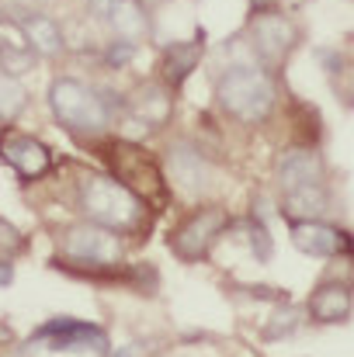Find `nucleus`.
<instances>
[{"instance_id":"obj_3","label":"nucleus","mask_w":354,"mask_h":357,"mask_svg":"<svg viewBox=\"0 0 354 357\" xmlns=\"http://www.w3.org/2000/svg\"><path fill=\"white\" fill-rule=\"evenodd\" d=\"M108 94L112 91H94L77 77H56L49 84V108L63 128L77 135H98L112 121V108H115Z\"/></svg>"},{"instance_id":"obj_2","label":"nucleus","mask_w":354,"mask_h":357,"mask_svg":"<svg viewBox=\"0 0 354 357\" xmlns=\"http://www.w3.org/2000/svg\"><path fill=\"white\" fill-rule=\"evenodd\" d=\"M77 208L84 212L87 222H98L105 229L115 233H128L139 229L146 219V205L108 174H87L80 177L77 188Z\"/></svg>"},{"instance_id":"obj_5","label":"nucleus","mask_w":354,"mask_h":357,"mask_svg":"<svg viewBox=\"0 0 354 357\" xmlns=\"http://www.w3.org/2000/svg\"><path fill=\"white\" fill-rule=\"evenodd\" d=\"M59 246H63V257L77 267H87L91 274H105V271H115L121 264V236L115 229H105L98 222H73L63 229L59 236Z\"/></svg>"},{"instance_id":"obj_24","label":"nucleus","mask_w":354,"mask_h":357,"mask_svg":"<svg viewBox=\"0 0 354 357\" xmlns=\"http://www.w3.org/2000/svg\"><path fill=\"white\" fill-rule=\"evenodd\" d=\"M132 59H135V45H132V42L115 38V42L105 49V66H108V70H121V66H128Z\"/></svg>"},{"instance_id":"obj_27","label":"nucleus","mask_w":354,"mask_h":357,"mask_svg":"<svg viewBox=\"0 0 354 357\" xmlns=\"http://www.w3.org/2000/svg\"><path fill=\"white\" fill-rule=\"evenodd\" d=\"M348 284H351V291H354V274H351V281H348Z\"/></svg>"},{"instance_id":"obj_6","label":"nucleus","mask_w":354,"mask_h":357,"mask_svg":"<svg viewBox=\"0 0 354 357\" xmlns=\"http://www.w3.org/2000/svg\"><path fill=\"white\" fill-rule=\"evenodd\" d=\"M226 226H230V212H226L223 205H198V208H191V212L170 229L167 246H170V253H174L177 260L198 264V260H205V257L212 253V246L223 239Z\"/></svg>"},{"instance_id":"obj_9","label":"nucleus","mask_w":354,"mask_h":357,"mask_svg":"<svg viewBox=\"0 0 354 357\" xmlns=\"http://www.w3.org/2000/svg\"><path fill=\"white\" fill-rule=\"evenodd\" d=\"M0 160L24 181H42L49 170H52V149L35 139V135H24V132H7L0 135Z\"/></svg>"},{"instance_id":"obj_26","label":"nucleus","mask_w":354,"mask_h":357,"mask_svg":"<svg viewBox=\"0 0 354 357\" xmlns=\"http://www.w3.org/2000/svg\"><path fill=\"white\" fill-rule=\"evenodd\" d=\"M271 3H274V0H250V7H253V10H267Z\"/></svg>"},{"instance_id":"obj_22","label":"nucleus","mask_w":354,"mask_h":357,"mask_svg":"<svg viewBox=\"0 0 354 357\" xmlns=\"http://www.w3.org/2000/svg\"><path fill=\"white\" fill-rule=\"evenodd\" d=\"M24 233L14 226V222H7V219H0V264H10V257H17V253H24Z\"/></svg>"},{"instance_id":"obj_1","label":"nucleus","mask_w":354,"mask_h":357,"mask_svg":"<svg viewBox=\"0 0 354 357\" xmlns=\"http://www.w3.org/2000/svg\"><path fill=\"white\" fill-rule=\"evenodd\" d=\"M274 101H278L274 73L260 63H233L219 77V105L230 119L243 121V125L267 121Z\"/></svg>"},{"instance_id":"obj_23","label":"nucleus","mask_w":354,"mask_h":357,"mask_svg":"<svg viewBox=\"0 0 354 357\" xmlns=\"http://www.w3.org/2000/svg\"><path fill=\"white\" fill-rule=\"evenodd\" d=\"M250 253L260 260V264H267L271 260V253H274V243H271V233H267V226L264 222H250Z\"/></svg>"},{"instance_id":"obj_4","label":"nucleus","mask_w":354,"mask_h":357,"mask_svg":"<svg viewBox=\"0 0 354 357\" xmlns=\"http://www.w3.org/2000/svg\"><path fill=\"white\" fill-rule=\"evenodd\" d=\"M105 156H108V163L115 170L112 177H115L118 184H125L146 208L149 205L163 208V202H167L170 191H167V177L156 167V160L149 156V149H142L135 142H125V139H115V142H108Z\"/></svg>"},{"instance_id":"obj_21","label":"nucleus","mask_w":354,"mask_h":357,"mask_svg":"<svg viewBox=\"0 0 354 357\" xmlns=\"http://www.w3.org/2000/svg\"><path fill=\"white\" fill-rule=\"evenodd\" d=\"M299 323H302L299 309H295V305H285V309H278V312L271 316V323L260 330V340H267V344L285 340L288 333H295V330H299Z\"/></svg>"},{"instance_id":"obj_12","label":"nucleus","mask_w":354,"mask_h":357,"mask_svg":"<svg viewBox=\"0 0 354 357\" xmlns=\"http://www.w3.org/2000/svg\"><path fill=\"white\" fill-rule=\"evenodd\" d=\"M288 236H292V243H295V250H302L306 257H320V260H327V257L354 253V239L348 236L344 229L323 222V219L288 222Z\"/></svg>"},{"instance_id":"obj_10","label":"nucleus","mask_w":354,"mask_h":357,"mask_svg":"<svg viewBox=\"0 0 354 357\" xmlns=\"http://www.w3.org/2000/svg\"><path fill=\"white\" fill-rule=\"evenodd\" d=\"M121 112L132 121H139L142 132H160L167 121L174 119V91L163 80H142L125 98Z\"/></svg>"},{"instance_id":"obj_7","label":"nucleus","mask_w":354,"mask_h":357,"mask_svg":"<svg viewBox=\"0 0 354 357\" xmlns=\"http://www.w3.org/2000/svg\"><path fill=\"white\" fill-rule=\"evenodd\" d=\"M246 38H250V49H253L257 63L267 66V70H278L295 52L302 31H299V24L288 14L267 7V10H253V17L246 24Z\"/></svg>"},{"instance_id":"obj_25","label":"nucleus","mask_w":354,"mask_h":357,"mask_svg":"<svg viewBox=\"0 0 354 357\" xmlns=\"http://www.w3.org/2000/svg\"><path fill=\"white\" fill-rule=\"evenodd\" d=\"M14 281V267L10 264H0V288H7Z\"/></svg>"},{"instance_id":"obj_8","label":"nucleus","mask_w":354,"mask_h":357,"mask_svg":"<svg viewBox=\"0 0 354 357\" xmlns=\"http://www.w3.org/2000/svg\"><path fill=\"white\" fill-rule=\"evenodd\" d=\"M45 344L49 351H84V354H98V357H108V337L101 326L94 323H80V319H49L42 330H35V344Z\"/></svg>"},{"instance_id":"obj_16","label":"nucleus","mask_w":354,"mask_h":357,"mask_svg":"<svg viewBox=\"0 0 354 357\" xmlns=\"http://www.w3.org/2000/svg\"><path fill=\"white\" fill-rule=\"evenodd\" d=\"M202 56H205V31H195V38L188 42H174L163 49L160 56V73H163V84L170 91H177L198 66H202Z\"/></svg>"},{"instance_id":"obj_11","label":"nucleus","mask_w":354,"mask_h":357,"mask_svg":"<svg viewBox=\"0 0 354 357\" xmlns=\"http://www.w3.org/2000/svg\"><path fill=\"white\" fill-rule=\"evenodd\" d=\"M323 174H327L323 156L313 146H288L274 160V177H278L281 195L299 191V188H309V184H323L327 181Z\"/></svg>"},{"instance_id":"obj_17","label":"nucleus","mask_w":354,"mask_h":357,"mask_svg":"<svg viewBox=\"0 0 354 357\" xmlns=\"http://www.w3.org/2000/svg\"><path fill=\"white\" fill-rule=\"evenodd\" d=\"M170 170H174V181L188 191V195H202L205 184H209V163H205V153L195 149L191 142H181V146H170Z\"/></svg>"},{"instance_id":"obj_13","label":"nucleus","mask_w":354,"mask_h":357,"mask_svg":"<svg viewBox=\"0 0 354 357\" xmlns=\"http://www.w3.org/2000/svg\"><path fill=\"white\" fill-rule=\"evenodd\" d=\"M14 24H17V31L24 35V42H28V49H31L35 56H49V59H52V56H59V52L66 49V35H63L59 21L49 17L45 10L17 7Z\"/></svg>"},{"instance_id":"obj_20","label":"nucleus","mask_w":354,"mask_h":357,"mask_svg":"<svg viewBox=\"0 0 354 357\" xmlns=\"http://www.w3.org/2000/svg\"><path fill=\"white\" fill-rule=\"evenodd\" d=\"M24 105H28L24 87H21L14 77L0 73V121H14L24 112Z\"/></svg>"},{"instance_id":"obj_19","label":"nucleus","mask_w":354,"mask_h":357,"mask_svg":"<svg viewBox=\"0 0 354 357\" xmlns=\"http://www.w3.org/2000/svg\"><path fill=\"white\" fill-rule=\"evenodd\" d=\"M35 63H38V56L28 49V42H10V38H0V73H7V77H24V73H31L35 70Z\"/></svg>"},{"instance_id":"obj_14","label":"nucleus","mask_w":354,"mask_h":357,"mask_svg":"<svg viewBox=\"0 0 354 357\" xmlns=\"http://www.w3.org/2000/svg\"><path fill=\"white\" fill-rule=\"evenodd\" d=\"M354 309V291L348 281H323L313 288L309 302H306V312L313 323H323V326H337V323H348Z\"/></svg>"},{"instance_id":"obj_15","label":"nucleus","mask_w":354,"mask_h":357,"mask_svg":"<svg viewBox=\"0 0 354 357\" xmlns=\"http://www.w3.org/2000/svg\"><path fill=\"white\" fill-rule=\"evenodd\" d=\"M98 3L101 17L108 21V28L115 31V38L139 45L149 35V14L139 0H91Z\"/></svg>"},{"instance_id":"obj_18","label":"nucleus","mask_w":354,"mask_h":357,"mask_svg":"<svg viewBox=\"0 0 354 357\" xmlns=\"http://www.w3.org/2000/svg\"><path fill=\"white\" fill-rule=\"evenodd\" d=\"M327 208H330V188H327V181H323V184H309V188H299V191L281 195V215H285L288 222L323 219Z\"/></svg>"}]
</instances>
